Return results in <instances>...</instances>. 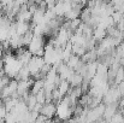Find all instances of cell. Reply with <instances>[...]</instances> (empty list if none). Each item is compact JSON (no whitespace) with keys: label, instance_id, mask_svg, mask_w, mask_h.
I'll use <instances>...</instances> for the list:
<instances>
[{"label":"cell","instance_id":"obj_1","mask_svg":"<svg viewBox=\"0 0 124 123\" xmlns=\"http://www.w3.org/2000/svg\"><path fill=\"white\" fill-rule=\"evenodd\" d=\"M40 114H43L45 116H47L48 118H53L55 115H57V104L54 101H49V103H45L42 105L41 112Z\"/></svg>","mask_w":124,"mask_h":123},{"label":"cell","instance_id":"obj_2","mask_svg":"<svg viewBox=\"0 0 124 123\" xmlns=\"http://www.w3.org/2000/svg\"><path fill=\"white\" fill-rule=\"evenodd\" d=\"M45 46V39H43V36L42 35H35L34 38H33V40L31 42L29 43V46H28V49L34 54L39 48H41Z\"/></svg>","mask_w":124,"mask_h":123},{"label":"cell","instance_id":"obj_3","mask_svg":"<svg viewBox=\"0 0 124 123\" xmlns=\"http://www.w3.org/2000/svg\"><path fill=\"white\" fill-rule=\"evenodd\" d=\"M57 88L59 89L60 94L64 97V95H66V94L69 93V90H70V88H71V84H70V82L68 81V80H63L62 83H60Z\"/></svg>","mask_w":124,"mask_h":123},{"label":"cell","instance_id":"obj_4","mask_svg":"<svg viewBox=\"0 0 124 123\" xmlns=\"http://www.w3.org/2000/svg\"><path fill=\"white\" fill-rule=\"evenodd\" d=\"M43 87H45V80H35V82L33 83V86L30 88V93L36 94L41 89H43Z\"/></svg>","mask_w":124,"mask_h":123},{"label":"cell","instance_id":"obj_5","mask_svg":"<svg viewBox=\"0 0 124 123\" xmlns=\"http://www.w3.org/2000/svg\"><path fill=\"white\" fill-rule=\"evenodd\" d=\"M80 62H81V57H80V56H77V54H72V56H71V57L68 59L66 64H68L70 68H72V69H76Z\"/></svg>","mask_w":124,"mask_h":123},{"label":"cell","instance_id":"obj_6","mask_svg":"<svg viewBox=\"0 0 124 123\" xmlns=\"http://www.w3.org/2000/svg\"><path fill=\"white\" fill-rule=\"evenodd\" d=\"M80 18L82 19V22L87 23L90 18H92V8L90 7H84L82 11H81V15H80Z\"/></svg>","mask_w":124,"mask_h":123},{"label":"cell","instance_id":"obj_7","mask_svg":"<svg viewBox=\"0 0 124 123\" xmlns=\"http://www.w3.org/2000/svg\"><path fill=\"white\" fill-rule=\"evenodd\" d=\"M70 84H71V87H76V86H81V83L83 82V76L81 74H78V73H75L74 74V76L71 77V80H70Z\"/></svg>","mask_w":124,"mask_h":123},{"label":"cell","instance_id":"obj_8","mask_svg":"<svg viewBox=\"0 0 124 123\" xmlns=\"http://www.w3.org/2000/svg\"><path fill=\"white\" fill-rule=\"evenodd\" d=\"M87 52V48L83 45H78V43H72V53L77 54V56H83Z\"/></svg>","mask_w":124,"mask_h":123},{"label":"cell","instance_id":"obj_9","mask_svg":"<svg viewBox=\"0 0 124 123\" xmlns=\"http://www.w3.org/2000/svg\"><path fill=\"white\" fill-rule=\"evenodd\" d=\"M36 99H38V103H41V104H45V103H46V94H45V89H41L39 93H36Z\"/></svg>","mask_w":124,"mask_h":123},{"label":"cell","instance_id":"obj_10","mask_svg":"<svg viewBox=\"0 0 124 123\" xmlns=\"http://www.w3.org/2000/svg\"><path fill=\"white\" fill-rule=\"evenodd\" d=\"M57 1H60V0H57Z\"/></svg>","mask_w":124,"mask_h":123}]
</instances>
